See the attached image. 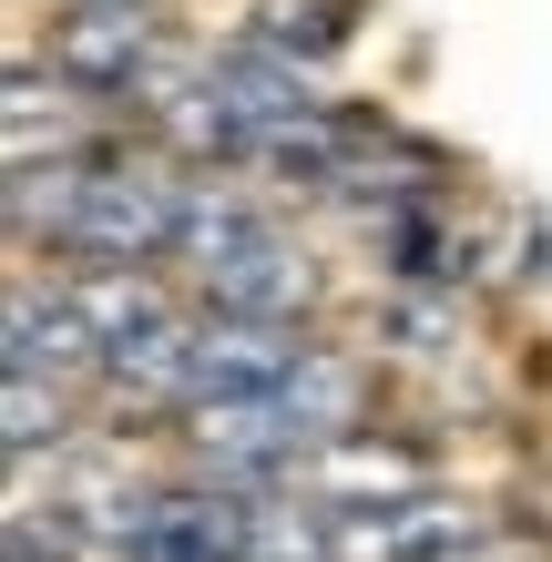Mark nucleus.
<instances>
[{"label":"nucleus","mask_w":552,"mask_h":562,"mask_svg":"<svg viewBox=\"0 0 552 562\" xmlns=\"http://www.w3.org/2000/svg\"><path fill=\"white\" fill-rule=\"evenodd\" d=\"M92 369V338H82V307H72V286H42V277H21L11 286V379H82Z\"/></svg>","instance_id":"obj_4"},{"label":"nucleus","mask_w":552,"mask_h":562,"mask_svg":"<svg viewBox=\"0 0 552 562\" xmlns=\"http://www.w3.org/2000/svg\"><path fill=\"white\" fill-rule=\"evenodd\" d=\"M184 184L194 175L92 154V164H72V175H21L11 184V225L31 246L72 256V267H154V256H174Z\"/></svg>","instance_id":"obj_1"},{"label":"nucleus","mask_w":552,"mask_h":562,"mask_svg":"<svg viewBox=\"0 0 552 562\" xmlns=\"http://www.w3.org/2000/svg\"><path fill=\"white\" fill-rule=\"evenodd\" d=\"M338 42H348V0H246V52L286 61V72L328 61Z\"/></svg>","instance_id":"obj_5"},{"label":"nucleus","mask_w":552,"mask_h":562,"mask_svg":"<svg viewBox=\"0 0 552 562\" xmlns=\"http://www.w3.org/2000/svg\"><path fill=\"white\" fill-rule=\"evenodd\" d=\"M113 562H328V512L297 521V502H246V491H144Z\"/></svg>","instance_id":"obj_2"},{"label":"nucleus","mask_w":552,"mask_h":562,"mask_svg":"<svg viewBox=\"0 0 552 562\" xmlns=\"http://www.w3.org/2000/svg\"><path fill=\"white\" fill-rule=\"evenodd\" d=\"M492 542L481 502H450V491H399V502L369 512H328V562H471Z\"/></svg>","instance_id":"obj_3"}]
</instances>
